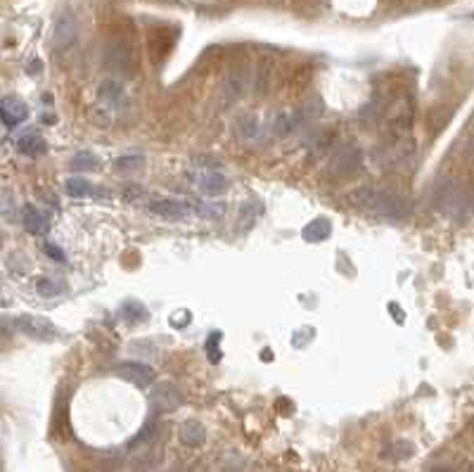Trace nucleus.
I'll use <instances>...</instances> for the list:
<instances>
[{"instance_id":"nucleus-20","label":"nucleus","mask_w":474,"mask_h":472,"mask_svg":"<svg viewBox=\"0 0 474 472\" xmlns=\"http://www.w3.org/2000/svg\"><path fill=\"white\" fill-rule=\"evenodd\" d=\"M36 292L45 299L60 297V294L67 292V283H62V280H58V278H41L36 283Z\"/></svg>"},{"instance_id":"nucleus-17","label":"nucleus","mask_w":474,"mask_h":472,"mask_svg":"<svg viewBox=\"0 0 474 472\" xmlns=\"http://www.w3.org/2000/svg\"><path fill=\"white\" fill-rule=\"evenodd\" d=\"M247 86H249V81H247L244 74H235L230 76L228 83H225V104H232L237 102L239 97L247 93Z\"/></svg>"},{"instance_id":"nucleus-14","label":"nucleus","mask_w":474,"mask_h":472,"mask_svg":"<svg viewBox=\"0 0 474 472\" xmlns=\"http://www.w3.org/2000/svg\"><path fill=\"white\" fill-rule=\"evenodd\" d=\"M181 441L185 444V446H190V449L202 446V444L207 441V427H204L202 422H197V420L183 422V427H181Z\"/></svg>"},{"instance_id":"nucleus-5","label":"nucleus","mask_w":474,"mask_h":472,"mask_svg":"<svg viewBox=\"0 0 474 472\" xmlns=\"http://www.w3.org/2000/svg\"><path fill=\"white\" fill-rule=\"evenodd\" d=\"M183 401H185V397H183V392L173 382H159L150 392V408L157 415L176 411V408L183 406Z\"/></svg>"},{"instance_id":"nucleus-10","label":"nucleus","mask_w":474,"mask_h":472,"mask_svg":"<svg viewBox=\"0 0 474 472\" xmlns=\"http://www.w3.org/2000/svg\"><path fill=\"white\" fill-rule=\"evenodd\" d=\"M150 211L161 218H166V221H183V218L190 214V207L178 200H154L150 204Z\"/></svg>"},{"instance_id":"nucleus-1","label":"nucleus","mask_w":474,"mask_h":472,"mask_svg":"<svg viewBox=\"0 0 474 472\" xmlns=\"http://www.w3.org/2000/svg\"><path fill=\"white\" fill-rule=\"evenodd\" d=\"M349 202L353 207L365 209L379 218H392V221H403L413 214V204L406 197L382 188H356L349 193Z\"/></svg>"},{"instance_id":"nucleus-28","label":"nucleus","mask_w":474,"mask_h":472,"mask_svg":"<svg viewBox=\"0 0 474 472\" xmlns=\"http://www.w3.org/2000/svg\"><path fill=\"white\" fill-rule=\"evenodd\" d=\"M193 161H195V166H202V168H207V171H216V168L223 166L221 159H218V157H209V154H195Z\"/></svg>"},{"instance_id":"nucleus-19","label":"nucleus","mask_w":474,"mask_h":472,"mask_svg":"<svg viewBox=\"0 0 474 472\" xmlns=\"http://www.w3.org/2000/svg\"><path fill=\"white\" fill-rule=\"evenodd\" d=\"M17 150L22 154H29V157H33V154L43 152L45 150V140L38 136V133H26V136H22L17 140Z\"/></svg>"},{"instance_id":"nucleus-29","label":"nucleus","mask_w":474,"mask_h":472,"mask_svg":"<svg viewBox=\"0 0 474 472\" xmlns=\"http://www.w3.org/2000/svg\"><path fill=\"white\" fill-rule=\"evenodd\" d=\"M221 333H211L209 342H207V349H209V361L218 363L221 361V349H218V342H221Z\"/></svg>"},{"instance_id":"nucleus-18","label":"nucleus","mask_w":474,"mask_h":472,"mask_svg":"<svg viewBox=\"0 0 474 472\" xmlns=\"http://www.w3.org/2000/svg\"><path fill=\"white\" fill-rule=\"evenodd\" d=\"M65 190H67L69 197H74V200H86V197L93 195V186H90V181L81 178V176H72V178H67Z\"/></svg>"},{"instance_id":"nucleus-21","label":"nucleus","mask_w":474,"mask_h":472,"mask_svg":"<svg viewBox=\"0 0 474 472\" xmlns=\"http://www.w3.org/2000/svg\"><path fill=\"white\" fill-rule=\"evenodd\" d=\"M145 166V157L143 154H124L114 161V171L119 173H136Z\"/></svg>"},{"instance_id":"nucleus-30","label":"nucleus","mask_w":474,"mask_h":472,"mask_svg":"<svg viewBox=\"0 0 474 472\" xmlns=\"http://www.w3.org/2000/svg\"><path fill=\"white\" fill-rule=\"evenodd\" d=\"M43 250L55 259V262H67V259H65V252H62L60 247H55L53 242H45V245H43Z\"/></svg>"},{"instance_id":"nucleus-27","label":"nucleus","mask_w":474,"mask_h":472,"mask_svg":"<svg viewBox=\"0 0 474 472\" xmlns=\"http://www.w3.org/2000/svg\"><path fill=\"white\" fill-rule=\"evenodd\" d=\"M154 436H157V422L150 420V422H147V425L138 432L136 439H131V441H129V449H140V446H145V444H150V441L154 439Z\"/></svg>"},{"instance_id":"nucleus-15","label":"nucleus","mask_w":474,"mask_h":472,"mask_svg":"<svg viewBox=\"0 0 474 472\" xmlns=\"http://www.w3.org/2000/svg\"><path fill=\"white\" fill-rule=\"evenodd\" d=\"M330 232H332V221L330 218L321 216V218H313L311 223L303 225L301 237L306 242H323L325 237H330Z\"/></svg>"},{"instance_id":"nucleus-16","label":"nucleus","mask_w":474,"mask_h":472,"mask_svg":"<svg viewBox=\"0 0 474 472\" xmlns=\"http://www.w3.org/2000/svg\"><path fill=\"white\" fill-rule=\"evenodd\" d=\"M119 316L131 323V326H140V323H145L147 318H150V311H147V306L143 304V301L138 299H126L122 309H119Z\"/></svg>"},{"instance_id":"nucleus-12","label":"nucleus","mask_w":474,"mask_h":472,"mask_svg":"<svg viewBox=\"0 0 474 472\" xmlns=\"http://www.w3.org/2000/svg\"><path fill=\"white\" fill-rule=\"evenodd\" d=\"M200 190L207 197H218V195H223V193H228V188H230V181H228V176H223L221 171H207V173H202L200 176Z\"/></svg>"},{"instance_id":"nucleus-4","label":"nucleus","mask_w":474,"mask_h":472,"mask_svg":"<svg viewBox=\"0 0 474 472\" xmlns=\"http://www.w3.org/2000/svg\"><path fill=\"white\" fill-rule=\"evenodd\" d=\"M360 166H363V152H360L358 145H342L339 150L332 154L328 173L335 176V178H349V176L358 173Z\"/></svg>"},{"instance_id":"nucleus-11","label":"nucleus","mask_w":474,"mask_h":472,"mask_svg":"<svg viewBox=\"0 0 474 472\" xmlns=\"http://www.w3.org/2000/svg\"><path fill=\"white\" fill-rule=\"evenodd\" d=\"M22 223L31 235H45L50 230V218H48L45 211H41L33 204H26L22 209Z\"/></svg>"},{"instance_id":"nucleus-26","label":"nucleus","mask_w":474,"mask_h":472,"mask_svg":"<svg viewBox=\"0 0 474 472\" xmlns=\"http://www.w3.org/2000/svg\"><path fill=\"white\" fill-rule=\"evenodd\" d=\"M200 216L207 218V221H223L225 216V204L223 202H202Z\"/></svg>"},{"instance_id":"nucleus-31","label":"nucleus","mask_w":474,"mask_h":472,"mask_svg":"<svg viewBox=\"0 0 474 472\" xmlns=\"http://www.w3.org/2000/svg\"><path fill=\"white\" fill-rule=\"evenodd\" d=\"M431 472H453V470H448V468H434Z\"/></svg>"},{"instance_id":"nucleus-6","label":"nucleus","mask_w":474,"mask_h":472,"mask_svg":"<svg viewBox=\"0 0 474 472\" xmlns=\"http://www.w3.org/2000/svg\"><path fill=\"white\" fill-rule=\"evenodd\" d=\"M102 62L109 72H119V74H131L133 72V50L126 41H114L104 48Z\"/></svg>"},{"instance_id":"nucleus-32","label":"nucleus","mask_w":474,"mask_h":472,"mask_svg":"<svg viewBox=\"0 0 474 472\" xmlns=\"http://www.w3.org/2000/svg\"><path fill=\"white\" fill-rule=\"evenodd\" d=\"M168 472H188L185 468H173V470H168Z\"/></svg>"},{"instance_id":"nucleus-24","label":"nucleus","mask_w":474,"mask_h":472,"mask_svg":"<svg viewBox=\"0 0 474 472\" xmlns=\"http://www.w3.org/2000/svg\"><path fill=\"white\" fill-rule=\"evenodd\" d=\"M97 166H100V159H97L93 152H86V150L74 154V159H72L74 171H97Z\"/></svg>"},{"instance_id":"nucleus-25","label":"nucleus","mask_w":474,"mask_h":472,"mask_svg":"<svg viewBox=\"0 0 474 472\" xmlns=\"http://www.w3.org/2000/svg\"><path fill=\"white\" fill-rule=\"evenodd\" d=\"M0 216L10 223H17V200L12 193H3L0 195Z\"/></svg>"},{"instance_id":"nucleus-22","label":"nucleus","mask_w":474,"mask_h":472,"mask_svg":"<svg viewBox=\"0 0 474 472\" xmlns=\"http://www.w3.org/2000/svg\"><path fill=\"white\" fill-rule=\"evenodd\" d=\"M237 133L242 140H257L259 133H261V126L257 122V117L254 114H244L242 119L237 122Z\"/></svg>"},{"instance_id":"nucleus-13","label":"nucleus","mask_w":474,"mask_h":472,"mask_svg":"<svg viewBox=\"0 0 474 472\" xmlns=\"http://www.w3.org/2000/svg\"><path fill=\"white\" fill-rule=\"evenodd\" d=\"M97 95H100V100L104 104H109L112 109L117 107H124L126 102V93H124V86L119 81H102L100 88H97Z\"/></svg>"},{"instance_id":"nucleus-23","label":"nucleus","mask_w":474,"mask_h":472,"mask_svg":"<svg viewBox=\"0 0 474 472\" xmlns=\"http://www.w3.org/2000/svg\"><path fill=\"white\" fill-rule=\"evenodd\" d=\"M415 454V446L410 441H394L384 449V458L389 461H406Z\"/></svg>"},{"instance_id":"nucleus-9","label":"nucleus","mask_w":474,"mask_h":472,"mask_svg":"<svg viewBox=\"0 0 474 472\" xmlns=\"http://www.w3.org/2000/svg\"><path fill=\"white\" fill-rule=\"evenodd\" d=\"M26 119H29V107H26L22 97L5 95L3 100H0V122L8 126V129H15V126L26 122Z\"/></svg>"},{"instance_id":"nucleus-3","label":"nucleus","mask_w":474,"mask_h":472,"mask_svg":"<svg viewBox=\"0 0 474 472\" xmlns=\"http://www.w3.org/2000/svg\"><path fill=\"white\" fill-rule=\"evenodd\" d=\"M12 330L15 333H22L31 340L38 342H53L58 340V328L53 326L48 318H41V316H31V313H22V316H12Z\"/></svg>"},{"instance_id":"nucleus-7","label":"nucleus","mask_w":474,"mask_h":472,"mask_svg":"<svg viewBox=\"0 0 474 472\" xmlns=\"http://www.w3.org/2000/svg\"><path fill=\"white\" fill-rule=\"evenodd\" d=\"M76 38H79V22H76L74 12H62V15L58 17V22H55V31H53V45L55 50L65 53L69 50Z\"/></svg>"},{"instance_id":"nucleus-8","label":"nucleus","mask_w":474,"mask_h":472,"mask_svg":"<svg viewBox=\"0 0 474 472\" xmlns=\"http://www.w3.org/2000/svg\"><path fill=\"white\" fill-rule=\"evenodd\" d=\"M114 372L119 377H124L126 382L136 385V387H150L154 382V370L150 365L140 363V361H122L114 365Z\"/></svg>"},{"instance_id":"nucleus-2","label":"nucleus","mask_w":474,"mask_h":472,"mask_svg":"<svg viewBox=\"0 0 474 472\" xmlns=\"http://www.w3.org/2000/svg\"><path fill=\"white\" fill-rule=\"evenodd\" d=\"M431 202L438 214L453 218V221H463L470 214V193L460 181L443 178L434 186L431 193Z\"/></svg>"}]
</instances>
